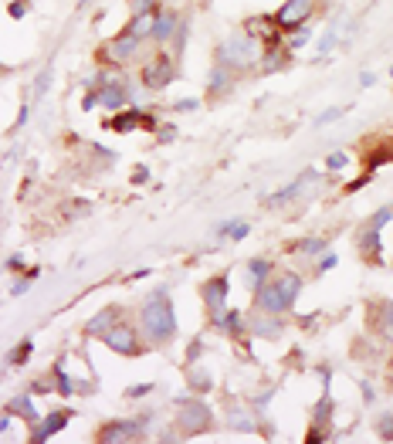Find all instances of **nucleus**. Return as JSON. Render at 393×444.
<instances>
[{
    "instance_id": "obj_1",
    "label": "nucleus",
    "mask_w": 393,
    "mask_h": 444,
    "mask_svg": "<svg viewBox=\"0 0 393 444\" xmlns=\"http://www.w3.org/2000/svg\"><path fill=\"white\" fill-rule=\"evenodd\" d=\"M139 322H143V336L153 342V346H163L177 336V312H173V302L166 292H153L139 312Z\"/></svg>"
},
{
    "instance_id": "obj_2",
    "label": "nucleus",
    "mask_w": 393,
    "mask_h": 444,
    "mask_svg": "<svg viewBox=\"0 0 393 444\" xmlns=\"http://www.w3.org/2000/svg\"><path fill=\"white\" fill-rule=\"evenodd\" d=\"M298 292H302V278H298L295 271H278V275H271V278L255 292V295H258L255 302H258V309H262V312L282 315V312H289L291 306H295Z\"/></svg>"
},
{
    "instance_id": "obj_3",
    "label": "nucleus",
    "mask_w": 393,
    "mask_h": 444,
    "mask_svg": "<svg viewBox=\"0 0 393 444\" xmlns=\"http://www.w3.org/2000/svg\"><path fill=\"white\" fill-rule=\"evenodd\" d=\"M258 58H262V45H258V38H255V34H248V31L231 34V38L217 48V61H220L224 68H231V72H244V68H251Z\"/></svg>"
},
{
    "instance_id": "obj_4",
    "label": "nucleus",
    "mask_w": 393,
    "mask_h": 444,
    "mask_svg": "<svg viewBox=\"0 0 393 444\" xmlns=\"http://www.w3.org/2000/svg\"><path fill=\"white\" fill-rule=\"evenodd\" d=\"M210 424H214V414H210V407L204 404V400L186 404V407H180V414H177V431L186 434V438L210 431Z\"/></svg>"
},
{
    "instance_id": "obj_5",
    "label": "nucleus",
    "mask_w": 393,
    "mask_h": 444,
    "mask_svg": "<svg viewBox=\"0 0 393 444\" xmlns=\"http://www.w3.org/2000/svg\"><path fill=\"white\" fill-rule=\"evenodd\" d=\"M105 346L112 349V353H119V356H139V333L126 326V322H115L112 329H105L102 333Z\"/></svg>"
},
{
    "instance_id": "obj_6",
    "label": "nucleus",
    "mask_w": 393,
    "mask_h": 444,
    "mask_svg": "<svg viewBox=\"0 0 393 444\" xmlns=\"http://www.w3.org/2000/svg\"><path fill=\"white\" fill-rule=\"evenodd\" d=\"M309 14H312V0H285L275 14V24H278V31H298V27H305Z\"/></svg>"
},
{
    "instance_id": "obj_7",
    "label": "nucleus",
    "mask_w": 393,
    "mask_h": 444,
    "mask_svg": "<svg viewBox=\"0 0 393 444\" xmlns=\"http://www.w3.org/2000/svg\"><path fill=\"white\" fill-rule=\"evenodd\" d=\"M173 58L170 54H157L153 61H146L143 65V85L146 88H166L170 81H173Z\"/></svg>"
},
{
    "instance_id": "obj_8",
    "label": "nucleus",
    "mask_w": 393,
    "mask_h": 444,
    "mask_svg": "<svg viewBox=\"0 0 393 444\" xmlns=\"http://www.w3.org/2000/svg\"><path fill=\"white\" fill-rule=\"evenodd\" d=\"M200 295H204V306L210 309V315L227 312V275H214L200 285Z\"/></svg>"
},
{
    "instance_id": "obj_9",
    "label": "nucleus",
    "mask_w": 393,
    "mask_h": 444,
    "mask_svg": "<svg viewBox=\"0 0 393 444\" xmlns=\"http://www.w3.org/2000/svg\"><path fill=\"white\" fill-rule=\"evenodd\" d=\"M143 434V424L139 420H112V424H105L102 431H99V441L102 444H122V441H132V438H139Z\"/></svg>"
},
{
    "instance_id": "obj_10",
    "label": "nucleus",
    "mask_w": 393,
    "mask_h": 444,
    "mask_svg": "<svg viewBox=\"0 0 393 444\" xmlns=\"http://www.w3.org/2000/svg\"><path fill=\"white\" fill-rule=\"evenodd\" d=\"M139 45H143L139 38H132L129 31H122V34H119L115 41H109V45H105V51H102V54L109 58V61L122 65V61H129V58H136V54H139Z\"/></svg>"
},
{
    "instance_id": "obj_11",
    "label": "nucleus",
    "mask_w": 393,
    "mask_h": 444,
    "mask_svg": "<svg viewBox=\"0 0 393 444\" xmlns=\"http://www.w3.org/2000/svg\"><path fill=\"white\" fill-rule=\"evenodd\" d=\"M105 79H109V75H99V85H102V88H99V105H102V109H115V112L126 109V99H129V95H126L122 81L119 79L105 81Z\"/></svg>"
},
{
    "instance_id": "obj_12",
    "label": "nucleus",
    "mask_w": 393,
    "mask_h": 444,
    "mask_svg": "<svg viewBox=\"0 0 393 444\" xmlns=\"http://www.w3.org/2000/svg\"><path fill=\"white\" fill-rule=\"evenodd\" d=\"M72 420V411H54V414H48L45 420H38V424H31V441H48L51 434H58L65 424Z\"/></svg>"
},
{
    "instance_id": "obj_13",
    "label": "nucleus",
    "mask_w": 393,
    "mask_h": 444,
    "mask_svg": "<svg viewBox=\"0 0 393 444\" xmlns=\"http://www.w3.org/2000/svg\"><path fill=\"white\" fill-rule=\"evenodd\" d=\"M136 126H153V116L129 109V112H122V116L109 119V129H115V132H129V129H136Z\"/></svg>"
},
{
    "instance_id": "obj_14",
    "label": "nucleus",
    "mask_w": 393,
    "mask_h": 444,
    "mask_svg": "<svg viewBox=\"0 0 393 444\" xmlns=\"http://www.w3.org/2000/svg\"><path fill=\"white\" fill-rule=\"evenodd\" d=\"M153 27H157V14H153V10H143V14H132V21L126 31H129L132 38L143 41V38H153Z\"/></svg>"
},
{
    "instance_id": "obj_15",
    "label": "nucleus",
    "mask_w": 393,
    "mask_h": 444,
    "mask_svg": "<svg viewBox=\"0 0 393 444\" xmlns=\"http://www.w3.org/2000/svg\"><path fill=\"white\" fill-rule=\"evenodd\" d=\"M7 414H17V418H24L27 424H38V420H41V411L34 407L31 397H14V400L7 404Z\"/></svg>"
},
{
    "instance_id": "obj_16",
    "label": "nucleus",
    "mask_w": 393,
    "mask_h": 444,
    "mask_svg": "<svg viewBox=\"0 0 393 444\" xmlns=\"http://www.w3.org/2000/svg\"><path fill=\"white\" fill-rule=\"evenodd\" d=\"M248 326H251L255 336H264V340H278L282 336V322H278V315H271V312H268V319H255Z\"/></svg>"
},
{
    "instance_id": "obj_17",
    "label": "nucleus",
    "mask_w": 393,
    "mask_h": 444,
    "mask_svg": "<svg viewBox=\"0 0 393 444\" xmlns=\"http://www.w3.org/2000/svg\"><path fill=\"white\" fill-rule=\"evenodd\" d=\"M177 27H180V17L170 10V14H157V27H153V38L157 41H170L173 34H177Z\"/></svg>"
},
{
    "instance_id": "obj_18",
    "label": "nucleus",
    "mask_w": 393,
    "mask_h": 444,
    "mask_svg": "<svg viewBox=\"0 0 393 444\" xmlns=\"http://www.w3.org/2000/svg\"><path fill=\"white\" fill-rule=\"evenodd\" d=\"M268 278H271V264L264 262V258H251V264H248V285L258 292Z\"/></svg>"
},
{
    "instance_id": "obj_19",
    "label": "nucleus",
    "mask_w": 393,
    "mask_h": 444,
    "mask_svg": "<svg viewBox=\"0 0 393 444\" xmlns=\"http://www.w3.org/2000/svg\"><path fill=\"white\" fill-rule=\"evenodd\" d=\"M112 326H115V309L109 306V309H102L99 315H92V319H88L85 333H88V336H102L105 329H112Z\"/></svg>"
},
{
    "instance_id": "obj_20",
    "label": "nucleus",
    "mask_w": 393,
    "mask_h": 444,
    "mask_svg": "<svg viewBox=\"0 0 393 444\" xmlns=\"http://www.w3.org/2000/svg\"><path fill=\"white\" fill-rule=\"evenodd\" d=\"M360 251H363L367 258H376V255H380V231L363 228V231H360Z\"/></svg>"
},
{
    "instance_id": "obj_21",
    "label": "nucleus",
    "mask_w": 393,
    "mask_h": 444,
    "mask_svg": "<svg viewBox=\"0 0 393 444\" xmlns=\"http://www.w3.org/2000/svg\"><path fill=\"white\" fill-rule=\"evenodd\" d=\"M227 88H231V68L217 65V68L210 72V95H220V92H227Z\"/></svg>"
},
{
    "instance_id": "obj_22",
    "label": "nucleus",
    "mask_w": 393,
    "mask_h": 444,
    "mask_svg": "<svg viewBox=\"0 0 393 444\" xmlns=\"http://www.w3.org/2000/svg\"><path fill=\"white\" fill-rule=\"evenodd\" d=\"M312 180H315L312 173H309V177H298V180L291 183V187H285L282 193H275V197H271L268 204H289L291 197H298V193H302V187H305V183H312Z\"/></svg>"
},
{
    "instance_id": "obj_23",
    "label": "nucleus",
    "mask_w": 393,
    "mask_h": 444,
    "mask_svg": "<svg viewBox=\"0 0 393 444\" xmlns=\"http://www.w3.org/2000/svg\"><path fill=\"white\" fill-rule=\"evenodd\" d=\"M220 235L241 241V237H248V224H244V221H227V224H220Z\"/></svg>"
},
{
    "instance_id": "obj_24",
    "label": "nucleus",
    "mask_w": 393,
    "mask_h": 444,
    "mask_svg": "<svg viewBox=\"0 0 393 444\" xmlns=\"http://www.w3.org/2000/svg\"><path fill=\"white\" fill-rule=\"evenodd\" d=\"M31 349H34V342H31V340H24V342H21V346H17V349H14V353H10V356H7V363H10V366H21V363H27V356H31Z\"/></svg>"
},
{
    "instance_id": "obj_25",
    "label": "nucleus",
    "mask_w": 393,
    "mask_h": 444,
    "mask_svg": "<svg viewBox=\"0 0 393 444\" xmlns=\"http://www.w3.org/2000/svg\"><path fill=\"white\" fill-rule=\"evenodd\" d=\"M54 387L61 390V397H72V390H75V387H72V376H68V373H65L61 366L54 370Z\"/></svg>"
},
{
    "instance_id": "obj_26",
    "label": "nucleus",
    "mask_w": 393,
    "mask_h": 444,
    "mask_svg": "<svg viewBox=\"0 0 393 444\" xmlns=\"http://www.w3.org/2000/svg\"><path fill=\"white\" fill-rule=\"evenodd\" d=\"M390 221H393V207H383V210H376V214H373V221H369L367 228L380 231V228H383V224H390Z\"/></svg>"
},
{
    "instance_id": "obj_27",
    "label": "nucleus",
    "mask_w": 393,
    "mask_h": 444,
    "mask_svg": "<svg viewBox=\"0 0 393 444\" xmlns=\"http://www.w3.org/2000/svg\"><path fill=\"white\" fill-rule=\"evenodd\" d=\"M349 166V157L346 153H329L326 157V170H346Z\"/></svg>"
},
{
    "instance_id": "obj_28",
    "label": "nucleus",
    "mask_w": 393,
    "mask_h": 444,
    "mask_svg": "<svg viewBox=\"0 0 393 444\" xmlns=\"http://www.w3.org/2000/svg\"><path fill=\"white\" fill-rule=\"evenodd\" d=\"M302 251L305 255H322L326 251V241L322 237H309V241H302Z\"/></svg>"
},
{
    "instance_id": "obj_29",
    "label": "nucleus",
    "mask_w": 393,
    "mask_h": 444,
    "mask_svg": "<svg viewBox=\"0 0 393 444\" xmlns=\"http://www.w3.org/2000/svg\"><path fill=\"white\" fill-rule=\"evenodd\" d=\"M329 414H332V400H329V397H322V400H319V411H315V424H322Z\"/></svg>"
},
{
    "instance_id": "obj_30",
    "label": "nucleus",
    "mask_w": 393,
    "mask_h": 444,
    "mask_svg": "<svg viewBox=\"0 0 393 444\" xmlns=\"http://www.w3.org/2000/svg\"><path fill=\"white\" fill-rule=\"evenodd\" d=\"M332 45H336V31L329 27V31H326V38L319 41V54H329V48H332Z\"/></svg>"
},
{
    "instance_id": "obj_31",
    "label": "nucleus",
    "mask_w": 393,
    "mask_h": 444,
    "mask_svg": "<svg viewBox=\"0 0 393 444\" xmlns=\"http://www.w3.org/2000/svg\"><path fill=\"white\" fill-rule=\"evenodd\" d=\"M380 434L393 441V414H383V418H380Z\"/></svg>"
},
{
    "instance_id": "obj_32",
    "label": "nucleus",
    "mask_w": 393,
    "mask_h": 444,
    "mask_svg": "<svg viewBox=\"0 0 393 444\" xmlns=\"http://www.w3.org/2000/svg\"><path fill=\"white\" fill-rule=\"evenodd\" d=\"M48 85H51V72H45V75L38 79V88H34V99H41V95L48 92Z\"/></svg>"
},
{
    "instance_id": "obj_33",
    "label": "nucleus",
    "mask_w": 393,
    "mask_h": 444,
    "mask_svg": "<svg viewBox=\"0 0 393 444\" xmlns=\"http://www.w3.org/2000/svg\"><path fill=\"white\" fill-rule=\"evenodd\" d=\"M132 14H143V10H153V0H129Z\"/></svg>"
},
{
    "instance_id": "obj_34",
    "label": "nucleus",
    "mask_w": 393,
    "mask_h": 444,
    "mask_svg": "<svg viewBox=\"0 0 393 444\" xmlns=\"http://www.w3.org/2000/svg\"><path fill=\"white\" fill-rule=\"evenodd\" d=\"M173 109H177V112H193V109H200V102H197V99H184V102L173 105Z\"/></svg>"
},
{
    "instance_id": "obj_35",
    "label": "nucleus",
    "mask_w": 393,
    "mask_h": 444,
    "mask_svg": "<svg viewBox=\"0 0 393 444\" xmlns=\"http://www.w3.org/2000/svg\"><path fill=\"white\" fill-rule=\"evenodd\" d=\"M339 116H342V109H329V112L319 116V126H326V122H332V119H339Z\"/></svg>"
},
{
    "instance_id": "obj_36",
    "label": "nucleus",
    "mask_w": 393,
    "mask_h": 444,
    "mask_svg": "<svg viewBox=\"0 0 393 444\" xmlns=\"http://www.w3.org/2000/svg\"><path fill=\"white\" fill-rule=\"evenodd\" d=\"M190 387H193V390H197V387H200V390H207V387H210V380H207V376H204V373H193V380H190Z\"/></svg>"
},
{
    "instance_id": "obj_37",
    "label": "nucleus",
    "mask_w": 393,
    "mask_h": 444,
    "mask_svg": "<svg viewBox=\"0 0 393 444\" xmlns=\"http://www.w3.org/2000/svg\"><path fill=\"white\" fill-rule=\"evenodd\" d=\"M305 41H309V31H302V27H298V31H295V38H291V48H298V45H305Z\"/></svg>"
},
{
    "instance_id": "obj_38",
    "label": "nucleus",
    "mask_w": 393,
    "mask_h": 444,
    "mask_svg": "<svg viewBox=\"0 0 393 444\" xmlns=\"http://www.w3.org/2000/svg\"><path fill=\"white\" fill-rule=\"evenodd\" d=\"M329 268H336V255H326V258L319 262V271H329Z\"/></svg>"
},
{
    "instance_id": "obj_39",
    "label": "nucleus",
    "mask_w": 393,
    "mask_h": 444,
    "mask_svg": "<svg viewBox=\"0 0 393 444\" xmlns=\"http://www.w3.org/2000/svg\"><path fill=\"white\" fill-rule=\"evenodd\" d=\"M27 14V3H10V17H24Z\"/></svg>"
},
{
    "instance_id": "obj_40",
    "label": "nucleus",
    "mask_w": 393,
    "mask_h": 444,
    "mask_svg": "<svg viewBox=\"0 0 393 444\" xmlns=\"http://www.w3.org/2000/svg\"><path fill=\"white\" fill-rule=\"evenodd\" d=\"M153 387L150 383H143V387H129V397H143V393H150Z\"/></svg>"
},
{
    "instance_id": "obj_41",
    "label": "nucleus",
    "mask_w": 393,
    "mask_h": 444,
    "mask_svg": "<svg viewBox=\"0 0 393 444\" xmlns=\"http://www.w3.org/2000/svg\"><path fill=\"white\" fill-rule=\"evenodd\" d=\"M27 285H31V278H27V282H17V285L10 288V295H24V292H27Z\"/></svg>"
},
{
    "instance_id": "obj_42",
    "label": "nucleus",
    "mask_w": 393,
    "mask_h": 444,
    "mask_svg": "<svg viewBox=\"0 0 393 444\" xmlns=\"http://www.w3.org/2000/svg\"><path fill=\"white\" fill-rule=\"evenodd\" d=\"M173 136H177V129H173V126H166V129H159V139H173Z\"/></svg>"
}]
</instances>
